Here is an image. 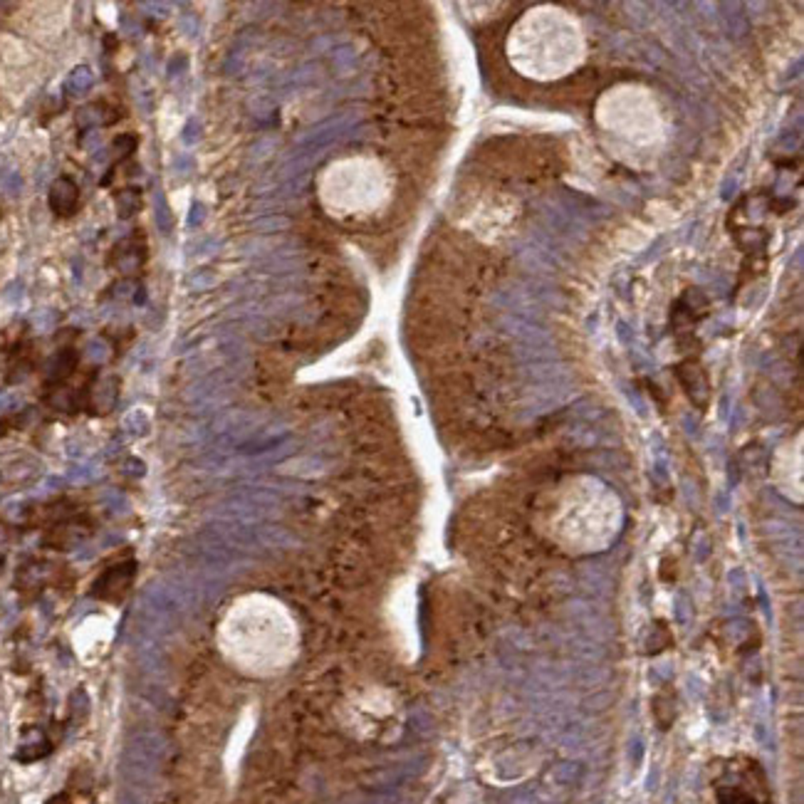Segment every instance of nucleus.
I'll use <instances>...</instances> for the list:
<instances>
[{"instance_id": "1", "label": "nucleus", "mask_w": 804, "mask_h": 804, "mask_svg": "<svg viewBox=\"0 0 804 804\" xmlns=\"http://www.w3.org/2000/svg\"><path fill=\"white\" fill-rule=\"evenodd\" d=\"M77 203V186L70 181V178H57L55 186L50 191V206L55 213L65 216V213H72Z\"/></svg>"}, {"instance_id": "2", "label": "nucleus", "mask_w": 804, "mask_h": 804, "mask_svg": "<svg viewBox=\"0 0 804 804\" xmlns=\"http://www.w3.org/2000/svg\"><path fill=\"white\" fill-rule=\"evenodd\" d=\"M92 72L87 70V67H77L75 72L70 75V80H67V87L72 89V94H82V92H87L92 87Z\"/></svg>"}, {"instance_id": "3", "label": "nucleus", "mask_w": 804, "mask_h": 804, "mask_svg": "<svg viewBox=\"0 0 804 804\" xmlns=\"http://www.w3.org/2000/svg\"><path fill=\"white\" fill-rule=\"evenodd\" d=\"M154 218H156V225L161 228L163 233H168V228H171V211L166 208V201H163L161 193L156 196V211H154Z\"/></svg>"}, {"instance_id": "4", "label": "nucleus", "mask_w": 804, "mask_h": 804, "mask_svg": "<svg viewBox=\"0 0 804 804\" xmlns=\"http://www.w3.org/2000/svg\"><path fill=\"white\" fill-rule=\"evenodd\" d=\"M117 203H119V211H122V216H129V213H137V211H139V206H142V201H139V193L132 198V191L122 193V196L117 198Z\"/></svg>"}, {"instance_id": "5", "label": "nucleus", "mask_w": 804, "mask_h": 804, "mask_svg": "<svg viewBox=\"0 0 804 804\" xmlns=\"http://www.w3.org/2000/svg\"><path fill=\"white\" fill-rule=\"evenodd\" d=\"M203 216H206V211H203V206H193L191 208V213H188V225L191 228H198L201 225V221H203Z\"/></svg>"}]
</instances>
